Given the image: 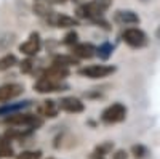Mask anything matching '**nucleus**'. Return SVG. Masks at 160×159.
I'll return each mask as SVG.
<instances>
[{"instance_id":"17","label":"nucleus","mask_w":160,"mask_h":159,"mask_svg":"<svg viewBox=\"0 0 160 159\" xmlns=\"http://www.w3.org/2000/svg\"><path fill=\"white\" fill-rule=\"evenodd\" d=\"M114 150V143L112 141H102L101 145H98V146L93 150L91 153V159H104L106 154H111Z\"/></svg>"},{"instance_id":"9","label":"nucleus","mask_w":160,"mask_h":159,"mask_svg":"<svg viewBox=\"0 0 160 159\" xmlns=\"http://www.w3.org/2000/svg\"><path fill=\"white\" fill-rule=\"evenodd\" d=\"M40 48H42V39H40L38 32H32L28 40L19 45V51L22 53V55H26L28 58L35 56L37 53L40 51Z\"/></svg>"},{"instance_id":"5","label":"nucleus","mask_w":160,"mask_h":159,"mask_svg":"<svg viewBox=\"0 0 160 159\" xmlns=\"http://www.w3.org/2000/svg\"><path fill=\"white\" fill-rule=\"evenodd\" d=\"M115 71H117V68L112 64H88V66L80 68L77 71V74L82 76V77L96 81V79H106V77L112 76Z\"/></svg>"},{"instance_id":"25","label":"nucleus","mask_w":160,"mask_h":159,"mask_svg":"<svg viewBox=\"0 0 160 159\" xmlns=\"http://www.w3.org/2000/svg\"><path fill=\"white\" fill-rule=\"evenodd\" d=\"M19 69H21V72H24V74L32 72V69H34V63H32V60H31V58L22 60V61L19 63Z\"/></svg>"},{"instance_id":"2","label":"nucleus","mask_w":160,"mask_h":159,"mask_svg":"<svg viewBox=\"0 0 160 159\" xmlns=\"http://www.w3.org/2000/svg\"><path fill=\"white\" fill-rule=\"evenodd\" d=\"M5 124L10 127H22V129H31L35 130L37 127H40L43 124V119L40 117L38 114H31V113H15V114H10L5 117Z\"/></svg>"},{"instance_id":"26","label":"nucleus","mask_w":160,"mask_h":159,"mask_svg":"<svg viewBox=\"0 0 160 159\" xmlns=\"http://www.w3.org/2000/svg\"><path fill=\"white\" fill-rule=\"evenodd\" d=\"M112 159H128V153L125 150H115L112 153Z\"/></svg>"},{"instance_id":"20","label":"nucleus","mask_w":160,"mask_h":159,"mask_svg":"<svg viewBox=\"0 0 160 159\" xmlns=\"http://www.w3.org/2000/svg\"><path fill=\"white\" fill-rule=\"evenodd\" d=\"M16 63H18L16 56L13 55V53H7V55H3L2 58H0V71H8Z\"/></svg>"},{"instance_id":"7","label":"nucleus","mask_w":160,"mask_h":159,"mask_svg":"<svg viewBox=\"0 0 160 159\" xmlns=\"http://www.w3.org/2000/svg\"><path fill=\"white\" fill-rule=\"evenodd\" d=\"M45 21L53 26V28H58V29H72L75 26H78V19L69 15H64V13H56V11H51L50 15L45 18Z\"/></svg>"},{"instance_id":"13","label":"nucleus","mask_w":160,"mask_h":159,"mask_svg":"<svg viewBox=\"0 0 160 159\" xmlns=\"http://www.w3.org/2000/svg\"><path fill=\"white\" fill-rule=\"evenodd\" d=\"M59 113V104L55 100H43L37 104V114L40 117H48V119H55Z\"/></svg>"},{"instance_id":"27","label":"nucleus","mask_w":160,"mask_h":159,"mask_svg":"<svg viewBox=\"0 0 160 159\" xmlns=\"http://www.w3.org/2000/svg\"><path fill=\"white\" fill-rule=\"evenodd\" d=\"M155 39H158V40H160V24L157 26V29H155Z\"/></svg>"},{"instance_id":"22","label":"nucleus","mask_w":160,"mask_h":159,"mask_svg":"<svg viewBox=\"0 0 160 159\" xmlns=\"http://www.w3.org/2000/svg\"><path fill=\"white\" fill-rule=\"evenodd\" d=\"M130 151H131L133 157H136V159H142V157H146V156L149 154L148 148H146L144 145H133Z\"/></svg>"},{"instance_id":"30","label":"nucleus","mask_w":160,"mask_h":159,"mask_svg":"<svg viewBox=\"0 0 160 159\" xmlns=\"http://www.w3.org/2000/svg\"><path fill=\"white\" fill-rule=\"evenodd\" d=\"M48 159H55V157H48Z\"/></svg>"},{"instance_id":"19","label":"nucleus","mask_w":160,"mask_h":159,"mask_svg":"<svg viewBox=\"0 0 160 159\" xmlns=\"http://www.w3.org/2000/svg\"><path fill=\"white\" fill-rule=\"evenodd\" d=\"M53 63L56 64H61V66H66V68H71V66H75L78 64V60L74 56V55H56Z\"/></svg>"},{"instance_id":"16","label":"nucleus","mask_w":160,"mask_h":159,"mask_svg":"<svg viewBox=\"0 0 160 159\" xmlns=\"http://www.w3.org/2000/svg\"><path fill=\"white\" fill-rule=\"evenodd\" d=\"M32 11L40 18H47L53 11V0H32Z\"/></svg>"},{"instance_id":"11","label":"nucleus","mask_w":160,"mask_h":159,"mask_svg":"<svg viewBox=\"0 0 160 159\" xmlns=\"http://www.w3.org/2000/svg\"><path fill=\"white\" fill-rule=\"evenodd\" d=\"M22 90H24V87L21 84H16V82L0 85V103H7V101L18 98L22 93Z\"/></svg>"},{"instance_id":"28","label":"nucleus","mask_w":160,"mask_h":159,"mask_svg":"<svg viewBox=\"0 0 160 159\" xmlns=\"http://www.w3.org/2000/svg\"><path fill=\"white\" fill-rule=\"evenodd\" d=\"M68 0H53V3H66Z\"/></svg>"},{"instance_id":"21","label":"nucleus","mask_w":160,"mask_h":159,"mask_svg":"<svg viewBox=\"0 0 160 159\" xmlns=\"http://www.w3.org/2000/svg\"><path fill=\"white\" fill-rule=\"evenodd\" d=\"M13 154H15V151H13V146L10 145V140L0 138V157H11Z\"/></svg>"},{"instance_id":"6","label":"nucleus","mask_w":160,"mask_h":159,"mask_svg":"<svg viewBox=\"0 0 160 159\" xmlns=\"http://www.w3.org/2000/svg\"><path fill=\"white\" fill-rule=\"evenodd\" d=\"M68 88H69V85L64 81H55V79H48V77H43V76H40L34 82V90L37 93H42V95L58 93V92H64Z\"/></svg>"},{"instance_id":"23","label":"nucleus","mask_w":160,"mask_h":159,"mask_svg":"<svg viewBox=\"0 0 160 159\" xmlns=\"http://www.w3.org/2000/svg\"><path fill=\"white\" fill-rule=\"evenodd\" d=\"M77 42H78V34H77L75 31H69L68 34L64 35V39H62V44H64V45H68L69 48L74 47Z\"/></svg>"},{"instance_id":"29","label":"nucleus","mask_w":160,"mask_h":159,"mask_svg":"<svg viewBox=\"0 0 160 159\" xmlns=\"http://www.w3.org/2000/svg\"><path fill=\"white\" fill-rule=\"evenodd\" d=\"M141 2H151V0H141Z\"/></svg>"},{"instance_id":"1","label":"nucleus","mask_w":160,"mask_h":159,"mask_svg":"<svg viewBox=\"0 0 160 159\" xmlns=\"http://www.w3.org/2000/svg\"><path fill=\"white\" fill-rule=\"evenodd\" d=\"M108 10L109 8L104 3H101L99 0H90V2L78 5L75 13H77V19H85V21H90L95 26H98V28L111 31L109 21L106 19V11Z\"/></svg>"},{"instance_id":"4","label":"nucleus","mask_w":160,"mask_h":159,"mask_svg":"<svg viewBox=\"0 0 160 159\" xmlns=\"http://www.w3.org/2000/svg\"><path fill=\"white\" fill-rule=\"evenodd\" d=\"M127 114H128V109L123 103L120 101H115L112 104H109L108 108H104L99 119L101 122L106 124V125H114V124H120L127 119Z\"/></svg>"},{"instance_id":"24","label":"nucleus","mask_w":160,"mask_h":159,"mask_svg":"<svg viewBox=\"0 0 160 159\" xmlns=\"http://www.w3.org/2000/svg\"><path fill=\"white\" fill-rule=\"evenodd\" d=\"M18 159H42V151H22L18 154Z\"/></svg>"},{"instance_id":"12","label":"nucleus","mask_w":160,"mask_h":159,"mask_svg":"<svg viewBox=\"0 0 160 159\" xmlns=\"http://www.w3.org/2000/svg\"><path fill=\"white\" fill-rule=\"evenodd\" d=\"M71 51L77 60H90L96 56V47L90 42H77L74 47H71Z\"/></svg>"},{"instance_id":"8","label":"nucleus","mask_w":160,"mask_h":159,"mask_svg":"<svg viewBox=\"0 0 160 159\" xmlns=\"http://www.w3.org/2000/svg\"><path fill=\"white\" fill-rule=\"evenodd\" d=\"M112 21L117 26H122V28H130V26H136L141 23V18L136 11L133 10H117L112 16Z\"/></svg>"},{"instance_id":"18","label":"nucleus","mask_w":160,"mask_h":159,"mask_svg":"<svg viewBox=\"0 0 160 159\" xmlns=\"http://www.w3.org/2000/svg\"><path fill=\"white\" fill-rule=\"evenodd\" d=\"M114 50H115V45L111 44V42H102L99 47H96V56L102 61H108L112 55H114Z\"/></svg>"},{"instance_id":"3","label":"nucleus","mask_w":160,"mask_h":159,"mask_svg":"<svg viewBox=\"0 0 160 159\" xmlns=\"http://www.w3.org/2000/svg\"><path fill=\"white\" fill-rule=\"evenodd\" d=\"M120 39H122V42L127 47H130L133 50H141L144 47H148V44H149L148 34L139 28H135V26L125 28L122 31V34H120Z\"/></svg>"},{"instance_id":"15","label":"nucleus","mask_w":160,"mask_h":159,"mask_svg":"<svg viewBox=\"0 0 160 159\" xmlns=\"http://www.w3.org/2000/svg\"><path fill=\"white\" fill-rule=\"evenodd\" d=\"M32 101L26 100V101H16V103H3L0 106V116H10V114H15L19 111H24L26 108H29Z\"/></svg>"},{"instance_id":"14","label":"nucleus","mask_w":160,"mask_h":159,"mask_svg":"<svg viewBox=\"0 0 160 159\" xmlns=\"http://www.w3.org/2000/svg\"><path fill=\"white\" fill-rule=\"evenodd\" d=\"M71 74L69 68H66V66H61V64H56V63H53L50 68H47L42 76L43 77H48V79H55V81H64L66 77H68Z\"/></svg>"},{"instance_id":"10","label":"nucleus","mask_w":160,"mask_h":159,"mask_svg":"<svg viewBox=\"0 0 160 159\" xmlns=\"http://www.w3.org/2000/svg\"><path fill=\"white\" fill-rule=\"evenodd\" d=\"M59 111L69 113V114H78L85 111V103L77 97H62L59 101Z\"/></svg>"}]
</instances>
